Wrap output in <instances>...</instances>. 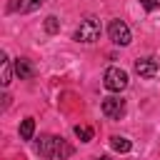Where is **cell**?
<instances>
[{"instance_id": "15", "label": "cell", "mask_w": 160, "mask_h": 160, "mask_svg": "<svg viewBox=\"0 0 160 160\" xmlns=\"http://www.w3.org/2000/svg\"><path fill=\"white\" fill-rule=\"evenodd\" d=\"M95 160H110V158H95Z\"/></svg>"}, {"instance_id": "2", "label": "cell", "mask_w": 160, "mask_h": 160, "mask_svg": "<svg viewBox=\"0 0 160 160\" xmlns=\"http://www.w3.org/2000/svg\"><path fill=\"white\" fill-rule=\"evenodd\" d=\"M100 20L98 18H85V20H80V25H78V30H75V40L78 42H95L98 38H100Z\"/></svg>"}, {"instance_id": "12", "label": "cell", "mask_w": 160, "mask_h": 160, "mask_svg": "<svg viewBox=\"0 0 160 160\" xmlns=\"http://www.w3.org/2000/svg\"><path fill=\"white\" fill-rule=\"evenodd\" d=\"M58 30H60V20H58L55 15L45 18V32H48V35H55Z\"/></svg>"}, {"instance_id": "4", "label": "cell", "mask_w": 160, "mask_h": 160, "mask_svg": "<svg viewBox=\"0 0 160 160\" xmlns=\"http://www.w3.org/2000/svg\"><path fill=\"white\" fill-rule=\"evenodd\" d=\"M108 35L115 45H130V28L122 20H110L108 25Z\"/></svg>"}, {"instance_id": "11", "label": "cell", "mask_w": 160, "mask_h": 160, "mask_svg": "<svg viewBox=\"0 0 160 160\" xmlns=\"http://www.w3.org/2000/svg\"><path fill=\"white\" fill-rule=\"evenodd\" d=\"M32 132H35V120L25 118L20 122V140H32Z\"/></svg>"}, {"instance_id": "8", "label": "cell", "mask_w": 160, "mask_h": 160, "mask_svg": "<svg viewBox=\"0 0 160 160\" xmlns=\"http://www.w3.org/2000/svg\"><path fill=\"white\" fill-rule=\"evenodd\" d=\"M42 2H48V0H12V2H10V10H20V12H30V10H35V8H40Z\"/></svg>"}, {"instance_id": "6", "label": "cell", "mask_w": 160, "mask_h": 160, "mask_svg": "<svg viewBox=\"0 0 160 160\" xmlns=\"http://www.w3.org/2000/svg\"><path fill=\"white\" fill-rule=\"evenodd\" d=\"M135 72H138L140 78H155L158 62H155L152 58H140V60H135Z\"/></svg>"}, {"instance_id": "9", "label": "cell", "mask_w": 160, "mask_h": 160, "mask_svg": "<svg viewBox=\"0 0 160 160\" xmlns=\"http://www.w3.org/2000/svg\"><path fill=\"white\" fill-rule=\"evenodd\" d=\"M0 68H2V88H8L10 85V80H12V72H15V68H10V60H8V52H0Z\"/></svg>"}, {"instance_id": "13", "label": "cell", "mask_w": 160, "mask_h": 160, "mask_svg": "<svg viewBox=\"0 0 160 160\" xmlns=\"http://www.w3.org/2000/svg\"><path fill=\"white\" fill-rule=\"evenodd\" d=\"M75 135L80 138V142H88V140H92V128H75Z\"/></svg>"}, {"instance_id": "10", "label": "cell", "mask_w": 160, "mask_h": 160, "mask_svg": "<svg viewBox=\"0 0 160 160\" xmlns=\"http://www.w3.org/2000/svg\"><path fill=\"white\" fill-rule=\"evenodd\" d=\"M110 148L118 150V152H130L132 142H130L128 138H122V135H112V138H110Z\"/></svg>"}, {"instance_id": "3", "label": "cell", "mask_w": 160, "mask_h": 160, "mask_svg": "<svg viewBox=\"0 0 160 160\" xmlns=\"http://www.w3.org/2000/svg\"><path fill=\"white\" fill-rule=\"evenodd\" d=\"M102 85L110 90V92H120V90H125L128 88V72L122 70V68H108L105 70V75H102Z\"/></svg>"}, {"instance_id": "14", "label": "cell", "mask_w": 160, "mask_h": 160, "mask_svg": "<svg viewBox=\"0 0 160 160\" xmlns=\"http://www.w3.org/2000/svg\"><path fill=\"white\" fill-rule=\"evenodd\" d=\"M140 5L150 12V10H158V8H160V0H140Z\"/></svg>"}, {"instance_id": "5", "label": "cell", "mask_w": 160, "mask_h": 160, "mask_svg": "<svg viewBox=\"0 0 160 160\" xmlns=\"http://www.w3.org/2000/svg\"><path fill=\"white\" fill-rule=\"evenodd\" d=\"M102 115L110 120H120L125 115V100L122 98H105L102 100Z\"/></svg>"}, {"instance_id": "7", "label": "cell", "mask_w": 160, "mask_h": 160, "mask_svg": "<svg viewBox=\"0 0 160 160\" xmlns=\"http://www.w3.org/2000/svg\"><path fill=\"white\" fill-rule=\"evenodd\" d=\"M12 68H15V75H18L20 80L32 78V72H35V68L30 65V60H28V58H18V60L12 62Z\"/></svg>"}, {"instance_id": "1", "label": "cell", "mask_w": 160, "mask_h": 160, "mask_svg": "<svg viewBox=\"0 0 160 160\" xmlns=\"http://www.w3.org/2000/svg\"><path fill=\"white\" fill-rule=\"evenodd\" d=\"M35 148H38V152H40L42 158H60V160H68V158L75 152L68 140L55 138V135H40V140H38Z\"/></svg>"}]
</instances>
